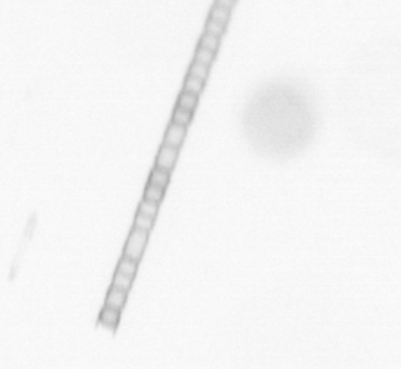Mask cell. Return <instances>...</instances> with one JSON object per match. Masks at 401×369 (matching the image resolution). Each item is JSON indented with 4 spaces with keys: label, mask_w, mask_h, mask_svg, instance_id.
Instances as JSON below:
<instances>
[{
    "label": "cell",
    "mask_w": 401,
    "mask_h": 369,
    "mask_svg": "<svg viewBox=\"0 0 401 369\" xmlns=\"http://www.w3.org/2000/svg\"><path fill=\"white\" fill-rule=\"evenodd\" d=\"M148 237H149V232H145V231L133 227L132 231L129 232L126 245H124L123 257L132 259V260L139 263L142 259V255H143V251L148 242Z\"/></svg>",
    "instance_id": "6da1fadb"
},
{
    "label": "cell",
    "mask_w": 401,
    "mask_h": 369,
    "mask_svg": "<svg viewBox=\"0 0 401 369\" xmlns=\"http://www.w3.org/2000/svg\"><path fill=\"white\" fill-rule=\"evenodd\" d=\"M178 156V149L162 144L156 157V168L170 171L175 167Z\"/></svg>",
    "instance_id": "7a4b0ae2"
},
{
    "label": "cell",
    "mask_w": 401,
    "mask_h": 369,
    "mask_svg": "<svg viewBox=\"0 0 401 369\" xmlns=\"http://www.w3.org/2000/svg\"><path fill=\"white\" fill-rule=\"evenodd\" d=\"M185 134H187V127L180 126V124L172 123V122L166 132L163 144L178 149L184 141Z\"/></svg>",
    "instance_id": "3957f363"
},
{
    "label": "cell",
    "mask_w": 401,
    "mask_h": 369,
    "mask_svg": "<svg viewBox=\"0 0 401 369\" xmlns=\"http://www.w3.org/2000/svg\"><path fill=\"white\" fill-rule=\"evenodd\" d=\"M127 301V292L120 291L114 287L109 288L107 297L105 300V306L111 307V309L121 311L123 309L124 304Z\"/></svg>",
    "instance_id": "277c9868"
},
{
    "label": "cell",
    "mask_w": 401,
    "mask_h": 369,
    "mask_svg": "<svg viewBox=\"0 0 401 369\" xmlns=\"http://www.w3.org/2000/svg\"><path fill=\"white\" fill-rule=\"evenodd\" d=\"M120 312L121 311L105 306L99 314L100 325H102L106 328L114 329L117 326L118 321H120Z\"/></svg>",
    "instance_id": "5b68a950"
},
{
    "label": "cell",
    "mask_w": 401,
    "mask_h": 369,
    "mask_svg": "<svg viewBox=\"0 0 401 369\" xmlns=\"http://www.w3.org/2000/svg\"><path fill=\"white\" fill-rule=\"evenodd\" d=\"M169 171L167 170L160 169V168H155L153 171L150 172L149 176V184H153L155 187H160L166 189L169 183Z\"/></svg>",
    "instance_id": "8992f818"
},
{
    "label": "cell",
    "mask_w": 401,
    "mask_h": 369,
    "mask_svg": "<svg viewBox=\"0 0 401 369\" xmlns=\"http://www.w3.org/2000/svg\"><path fill=\"white\" fill-rule=\"evenodd\" d=\"M116 272L122 273L124 276L129 277V278H134L136 272H138V263L132 260V259L122 257L118 260Z\"/></svg>",
    "instance_id": "52a82bcc"
},
{
    "label": "cell",
    "mask_w": 401,
    "mask_h": 369,
    "mask_svg": "<svg viewBox=\"0 0 401 369\" xmlns=\"http://www.w3.org/2000/svg\"><path fill=\"white\" fill-rule=\"evenodd\" d=\"M197 106V95L193 93H189V91L183 90L180 94L177 100V107H181V108L185 109V111L194 112L195 111Z\"/></svg>",
    "instance_id": "ba28073f"
},
{
    "label": "cell",
    "mask_w": 401,
    "mask_h": 369,
    "mask_svg": "<svg viewBox=\"0 0 401 369\" xmlns=\"http://www.w3.org/2000/svg\"><path fill=\"white\" fill-rule=\"evenodd\" d=\"M215 52H212L210 50H206V48H203L199 46L197 50L195 52V56H194V62L200 63V65H204L206 67L211 66V63L214 62L215 60Z\"/></svg>",
    "instance_id": "9c48e42d"
},
{
    "label": "cell",
    "mask_w": 401,
    "mask_h": 369,
    "mask_svg": "<svg viewBox=\"0 0 401 369\" xmlns=\"http://www.w3.org/2000/svg\"><path fill=\"white\" fill-rule=\"evenodd\" d=\"M133 285V278H129V277L124 276V274L120 272H115L113 280H112V286L111 287H114L116 289H120V291L123 292H128L130 291Z\"/></svg>",
    "instance_id": "30bf717a"
},
{
    "label": "cell",
    "mask_w": 401,
    "mask_h": 369,
    "mask_svg": "<svg viewBox=\"0 0 401 369\" xmlns=\"http://www.w3.org/2000/svg\"><path fill=\"white\" fill-rule=\"evenodd\" d=\"M193 120V112L185 111V109L181 108V107H176V109L172 113V123L180 124V126L187 127Z\"/></svg>",
    "instance_id": "8fae6325"
},
{
    "label": "cell",
    "mask_w": 401,
    "mask_h": 369,
    "mask_svg": "<svg viewBox=\"0 0 401 369\" xmlns=\"http://www.w3.org/2000/svg\"><path fill=\"white\" fill-rule=\"evenodd\" d=\"M163 196H165V189L160 188V187H155L153 184H149L148 183L147 188L144 190L143 195V199L150 200V202L160 204L161 200L163 199Z\"/></svg>",
    "instance_id": "7c38bea8"
},
{
    "label": "cell",
    "mask_w": 401,
    "mask_h": 369,
    "mask_svg": "<svg viewBox=\"0 0 401 369\" xmlns=\"http://www.w3.org/2000/svg\"><path fill=\"white\" fill-rule=\"evenodd\" d=\"M230 15H231V11L230 10L214 5L210 11V14H209V18L227 26V24L229 23L230 20Z\"/></svg>",
    "instance_id": "4fadbf2b"
},
{
    "label": "cell",
    "mask_w": 401,
    "mask_h": 369,
    "mask_svg": "<svg viewBox=\"0 0 401 369\" xmlns=\"http://www.w3.org/2000/svg\"><path fill=\"white\" fill-rule=\"evenodd\" d=\"M221 44V38H217V36L209 34V33H205L200 36V47L206 48V50H210L212 52L216 53V51L218 50Z\"/></svg>",
    "instance_id": "5bb4252c"
},
{
    "label": "cell",
    "mask_w": 401,
    "mask_h": 369,
    "mask_svg": "<svg viewBox=\"0 0 401 369\" xmlns=\"http://www.w3.org/2000/svg\"><path fill=\"white\" fill-rule=\"evenodd\" d=\"M157 212H159V204L150 202V200L143 199L139 205V213L147 216V217L154 218L156 217Z\"/></svg>",
    "instance_id": "9a60e30c"
},
{
    "label": "cell",
    "mask_w": 401,
    "mask_h": 369,
    "mask_svg": "<svg viewBox=\"0 0 401 369\" xmlns=\"http://www.w3.org/2000/svg\"><path fill=\"white\" fill-rule=\"evenodd\" d=\"M203 86H204V82L197 80V79L193 78V76L188 75L187 78H185V81H184V90L185 91H189V93L199 95V94L202 93Z\"/></svg>",
    "instance_id": "2e32d148"
},
{
    "label": "cell",
    "mask_w": 401,
    "mask_h": 369,
    "mask_svg": "<svg viewBox=\"0 0 401 369\" xmlns=\"http://www.w3.org/2000/svg\"><path fill=\"white\" fill-rule=\"evenodd\" d=\"M208 72H209V67H206L204 65H200V63H197V62H193L189 68V72H188V75L193 76V78L197 79V80L204 82L206 76H208Z\"/></svg>",
    "instance_id": "e0dca14e"
},
{
    "label": "cell",
    "mask_w": 401,
    "mask_h": 369,
    "mask_svg": "<svg viewBox=\"0 0 401 369\" xmlns=\"http://www.w3.org/2000/svg\"><path fill=\"white\" fill-rule=\"evenodd\" d=\"M154 224V218L147 217V216L141 215V213L138 212L136 215L135 221H134V227L139 228V230L145 231V232H150L151 228H153Z\"/></svg>",
    "instance_id": "ac0fdd59"
},
{
    "label": "cell",
    "mask_w": 401,
    "mask_h": 369,
    "mask_svg": "<svg viewBox=\"0 0 401 369\" xmlns=\"http://www.w3.org/2000/svg\"><path fill=\"white\" fill-rule=\"evenodd\" d=\"M226 27L227 26L223 25V24L217 23V21L212 20L209 18V19L206 20L204 32L209 33V34H211V35L217 36V38H221V36L224 34V32H226Z\"/></svg>",
    "instance_id": "d6986e66"
},
{
    "label": "cell",
    "mask_w": 401,
    "mask_h": 369,
    "mask_svg": "<svg viewBox=\"0 0 401 369\" xmlns=\"http://www.w3.org/2000/svg\"><path fill=\"white\" fill-rule=\"evenodd\" d=\"M235 4H236V0H215L214 5L220 6V7H223V8H228V10L231 11Z\"/></svg>",
    "instance_id": "ffe728a7"
}]
</instances>
